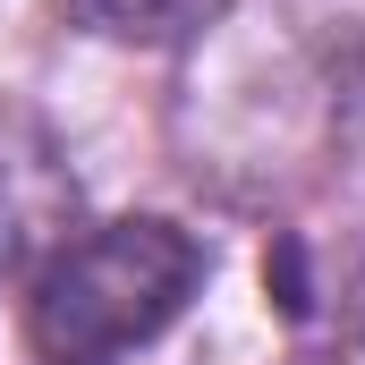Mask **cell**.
<instances>
[{"instance_id": "cell-1", "label": "cell", "mask_w": 365, "mask_h": 365, "mask_svg": "<svg viewBox=\"0 0 365 365\" xmlns=\"http://www.w3.org/2000/svg\"><path fill=\"white\" fill-rule=\"evenodd\" d=\"M195 280H204V247L179 221H153V212L102 221L43 264L26 297V340L51 365H110L119 349L170 331Z\"/></svg>"}, {"instance_id": "cell-2", "label": "cell", "mask_w": 365, "mask_h": 365, "mask_svg": "<svg viewBox=\"0 0 365 365\" xmlns=\"http://www.w3.org/2000/svg\"><path fill=\"white\" fill-rule=\"evenodd\" d=\"M68 9H77V26L110 34V43H179L204 17V0H68Z\"/></svg>"}]
</instances>
